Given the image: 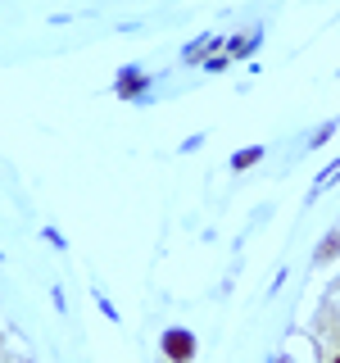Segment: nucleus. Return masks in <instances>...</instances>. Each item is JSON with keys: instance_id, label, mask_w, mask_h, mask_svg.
I'll use <instances>...</instances> for the list:
<instances>
[{"instance_id": "nucleus-1", "label": "nucleus", "mask_w": 340, "mask_h": 363, "mask_svg": "<svg viewBox=\"0 0 340 363\" xmlns=\"http://www.w3.org/2000/svg\"><path fill=\"white\" fill-rule=\"evenodd\" d=\"M164 354L173 363H186L191 354H196V340H191V332H168L164 336Z\"/></svg>"}, {"instance_id": "nucleus-2", "label": "nucleus", "mask_w": 340, "mask_h": 363, "mask_svg": "<svg viewBox=\"0 0 340 363\" xmlns=\"http://www.w3.org/2000/svg\"><path fill=\"white\" fill-rule=\"evenodd\" d=\"M332 363H340V354H336V359H332Z\"/></svg>"}]
</instances>
